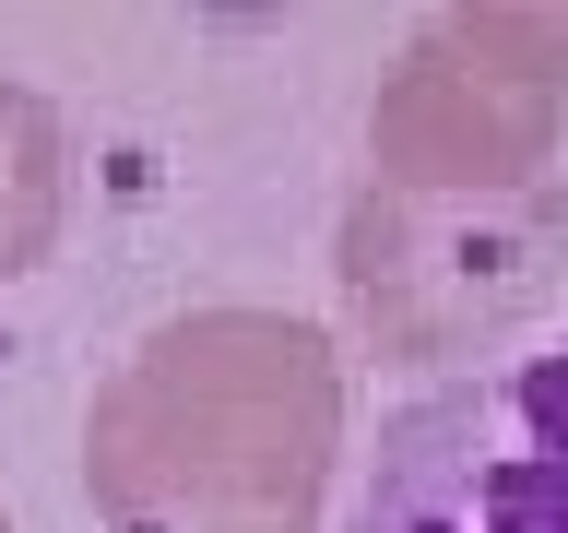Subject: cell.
Returning <instances> with one entry per match:
<instances>
[{"label":"cell","mask_w":568,"mask_h":533,"mask_svg":"<svg viewBox=\"0 0 568 533\" xmlns=\"http://www.w3.org/2000/svg\"><path fill=\"white\" fill-rule=\"evenodd\" d=\"M0 533H12V522H0Z\"/></svg>","instance_id":"obj_6"},{"label":"cell","mask_w":568,"mask_h":533,"mask_svg":"<svg viewBox=\"0 0 568 533\" xmlns=\"http://www.w3.org/2000/svg\"><path fill=\"white\" fill-rule=\"evenodd\" d=\"M568 131V12L474 0L426 12L367 107L379 190H545Z\"/></svg>","instance_id":"obj_3"},{"label":"cell","mask_w":568,"mask_h":533,"mask_svg":"<svg viewBox=\"0 0 568 533\" xmlns=\"http://www.w3.org/2000/svg\"><path fill=\"white\" fill-rule=\"evenodd\" d=\"M344 533H568V344L379 415Z\"/></svg>","instance_id":"obj_4"},{"label":"cell","mask_w":568,"mask_h":533,"mask_svg":"<svg viewBox=\"0 0 568 533\" xmlns=\"http://www.w3.org/2000/svg\"><path fill=\"white\" fill-rule=\"evenodd\" d=\"M568 273V178L545 190H379L355 178L332 225L344 320L390 368H450L545 320Z\"/></svg>","instance_id":"obj_2"},{"label":"cell","mask_w":568,"mask_h":533,"mask_svg":"<svg viewBox=\"0 0 568 533\" xmlns=\"http://www.w3.org/2000/svg\"><path fill=\"white\" fill-rule=\"evenodd\" d=\"M344 462V355L296 309L154 320L83 415L106 533H320Z\"/></svg>","instance_id":"obj_1"},{"label":"cell","mask_w":568,"mask_h":533,"mask_svg":"<svg viewBox=\"0 0 568 533\" xmlns=\"http://www.w3.org/2000/svg\"><path fill=\"white\" fill-rule=\"evenodd\" d=\"M60 225H71V131L36 83L0 71V284L36 273L60 249Z\"/></svg>","instance_id":"obj_5"}]
</instances>
